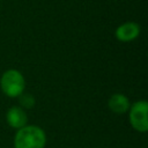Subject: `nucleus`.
Wrapping results in <instances>:
<instances>
[{"label":"nucleus","mask_w":148,"mask_h":148,"mask_svg":"<svg viewBox=\"0 0 148 148\" xmlns=\"http://www.w3.org/2000/svg\"><path fill=\"white\" fill-rule=\"evenodd\" d=\"M46 134L36 125H25L17 130L14 136V148H44Z\"/></svg>","instance_id":"obj_1"},{"label":"nucleus","mask_w":148,"mask_h":148,"mask_svg":"<svg viewBox=\"0 0 148 148\" xmlns=\"http://www.w3.org/2000/svg\"><path fill=\"white\" fill-rule=\"evenodd\" d=\"M0 88L7 97L17 98L24 92L25 79L17 69H7L0 77Z\"/></svg>","instance_id":"obj_2"},{"label":"nucleus","mask_w":148,"mask_h":148,"mask_svg":"<svg viewBox=\"0 0 148 148\" xmlns=\"http://www.w3.org/2000/svg\"><path fill=\"white\" fill-rule=\"evenodd\" d=\"M148 103L146 99H139L131 104L128 109V120L131 126L140 133H146L148 131Z\"/></svg>","instance_id":"obj_3"},{"label":"nucleus","mask_w":148,"mask_h":148,"mask_svg":"<svg viewBox=\"0 0 148 148\" xmlns=\"http://www.w3.org/2000/svg\"><path fill=\"white\" fill-rule=\"evenodd\" d=\"M6 121L10 127H13L15 130H20V128H22L23 126L27 125L28 114L24 111V109H22L18 105H15V106H12L7 110Z\"/></svg>","instance_id":"obj_4"},{"label":"nucleus","mask_w":148,"mask_h":148,"mask_svg":"<svg viewBox=\"0 0 148 148\" xmlns=\"http://www.w3.org/2000/svg\"><path fill=\"white\" fill-rule=\"evenodd\" d=\"M114 35L119 42H132L140 35V25L135 22H125L116 29Z\"/></svg>","instance_id":"obj_5"},{"label":"nucleus","mask_w":148,"mask_h":148,"mask_svg":"<svg viewBox=\"0 0 148 148\" xmlns=\"http://www.w3.org/2000/svg\"><path fill=\"white\" fill-rule=\"evenodd\" d=\"M131 106L130 99L127 98V96H125L124 94L120 92H116L113 95L110 96V98L108 99V108L116 114H124L128 111Z\"/></svg>","instance_id":"obj_6"},{"label":"nucleus","mask_w":148,"mask_h":148,"mask_svg":"<svg viewBox=\"0 0 148 148\" xmlns=\"http://www.w3.org/2000/svg\"><path fill=\"white\" fill-rule=\"evenodd\" d=\"M18 101H20V105L22 109H32L36 104V99L34 97V95L29 94V92H22L18 97Z\"/></svg>","instance_id":"obj_7"}]
</instances>
